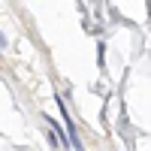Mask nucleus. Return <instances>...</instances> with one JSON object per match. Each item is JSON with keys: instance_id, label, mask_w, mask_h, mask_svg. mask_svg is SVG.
I'll return each instance as SVG.
<instances>
[{"instance_id": "obj_1", "label": "nucleus", "mask_w": 151, "mask_h": 151, "mask_svg": "<svg viewBox=\"0 0 151 151\" xmlns=\"http://www.w3.org/2000/svg\"><path fill=\"white\" fill-rule=\"evenodd\" d=\"M3 45H6V36H3V33H0V48H3Z\"/></svg>"}]
</instances>
